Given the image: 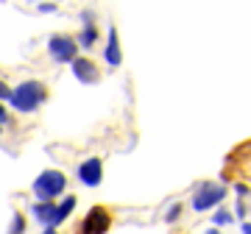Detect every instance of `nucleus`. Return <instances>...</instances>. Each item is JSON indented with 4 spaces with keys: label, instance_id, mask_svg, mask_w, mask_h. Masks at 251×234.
I'll return each mask as SVG.
<instances>
[{
    "label": "nucleus",
    "instance_id": "1",
    "mask_svg": "<svg viewBox=\"0 0 251 234\" xmlns=\"http://www.w3.org/2000/svg\"><path fill=\"white\" fill-rule=\"evenodd\" d=\"M48 100V87L39 78H25L20 81L17 87H11V95H9V103L17 115H34L39 109L45 106Z\"/></svg>",
    "mask_w": 251,
    "mask_h": 234
},
{
    "label": "nucleus",
    "instance_id": "2",
    "mask_svg": "<svg viewBox=\"0 0 251 234\" xmlns=\"http://www.w3.org/2000/svg\"><path fill=\"white\" fill-rule=\"evenodd\" d=\"M75 207H78V198L75 195H64L59 201H34V204H28V215L34 217L39 226H56L59 229L75 212Z\"/></svg>",
    "mask_w": 251,
    "mask_h": 234
},
{
    "label": "nucleus",
    "instance_id": "3",
    "mask_svg": "<svg viewBox=\"0 0 251 234\" xmlns=\"http://www.w3.org/2000/svg\"><path fill=\"white\" fill-rule=\"evenodd\" d=\"M229 195V187L221 184V181H201L196 189H193V198H190V209L204 215V212H212L224 204V198Z\"/></svg>",
    "mask_w": 251,
    "mask_h": 234
},
{
    "label": "nucleus",
    "instance_id": "4",
    "mask_svg": "<svg viewBox=\"0 0 251 234\" xmlns=\"http://www.w3.org/2000/svg\"><path fill=\"white\" fill-rule=\"evenodd\" d=\"M31 189H34V198L36 201H59L64 192H67V176H64L62 170H56V167L42 170L34 179Z\"/></svg>",
    "mask_w": 251,
    "mask_h": 234
},
{
    "label": "nucleus",
    "instance_id": "5",
    "mask_svg": "<svg viewBox=\"0 0 251 234\" xmlns=\"http://www.w3.org/2000/svg\"><path fill=\"white\" fill-rule=\"evenodd\" d=\"M48 56L56 64H70L75 56H81V47L73 34H53L48 39Z\"/></svg>",
    "mask_w": 251,
    "mask_h": 234
},
{
    "label": "nucleus",
    "instance_id": "6",
    "mask_svg": "<svg viewBox=\"0 0 251 234\" xmlns=\"http://www.w3.org/2000/svg\"><path fill=\"white\" fill-rule=\"evenodd\" d=\"M109 229H112V215L106 207H92L78 223V234H109Z\"/></svg>",
    "mask_w": 251,
    "mask_h": 234
},
{
    "label": "nucleus",
    "instance_id": "7",
    "mask_svg": "<svg viewBox=\"0 0 251 234\" xmlns=\"http://www.w3.org/2000/svg\"><path fill=\"white\" fill-rule=\"evenodd\" d=\"M98 39H100V31H98V23H95V11L84 9L81 11V31H78V36H75V42H78V47L87 53V50H92V47L98 45Z\"/></svg>",
    "mask_w": 251,
    "mask_h": 234
},
{
    "label": "nucleus",
    "instance_id": "8",
    "mask_svg": "<svg viewBox=\"0 0 251 234\" xmlns=\"http://www.w3.org/2000/svg\"><path fill=\"white\" fill-rule=\"evenodd\" d=\"M75 176H78V181L84 187H90V189L100 187V181H103V162H100L98 156H90V159H84L78 164Z\"/></svg>",
    "mask_w": 251,
    "mask_h": 234
},
{
    "label": "nucleus",
    "instance_id": "9",
    "mask_svg": "<svg viewBox=\"0 0 251 234\" xmlns=\"http://www.w3.org/2000/svg\"><path fill=\"white\" fill-rule=\"evenodd\" d=\"M70 70H73V78L81 84H98L100 81V67L92 62L90 56H75L70 62Z\"/></svg>",
    "mask_w": 251,
    "mask_h": 234
},
{
    "label": "nucleus",
    "instance_id": "10",
    "mask_svg": "<svg viewBox=\"0 0 251 234\" xmlns=\"http://www.w3.org/2000/svg\"><path fill=\"white\" fill-rule=\"evenodd\" d=\"M103 62L106 67L117 70L120 64H123V45H120V34H117L115 25L106 28V45H103Z\"/></svg>",
    "mask_w": 251,
    "mask_h": 234
},
{
    "label": "nucleus",
    "instance_id": "11",
    "mask_svg": "<svg viewBox=\"0 0 251 234\" xmlns=\"http://www.w3.org/2000/svg\"><path fill=\"white\" fill-rule=\"evenodd\" d=\"M232 220H234V212H229L224 204H221L218 209H212V226H215V229H226Z\"/></svg>",
    "mask_w": 251,
    "mask_h": 234
},
{
    "label": "nucleus",
    "instance_id": "12",
    "mask_svg": "<svg viewBox=\"0 0 251 234\" xmlns=\"http://www.w3.org/2000/svg\"><path fill=\"white\" fill-rule=\"evenodd\" d=\"M6 234H25V215H23V212H11L9 232Z\"/></svg>",
    "mask_w": 251,
    "mask_h": 234
},
{
    "label": "nucleus",
    "instance_id": "13",
    "mask_svg": "<svg viewBox=\"0 0 251 234\" xmlns=\"http://www.w3.org/2000/svg\"><path fill=\"white\" fill-rule=\"evenodd\" d=\"M179 217H181V204H171L168 212H165V223H176Z\"/></svg>",
    "mask_w": 251,
    "mask_h": 234
},
{
    "label": "nucleus",
    "instance_id": "14",
    "mask_svg": "<svg viewBox=\"0 0 251 234\" xmlns=\"http://www.w3.org/2000/svg\"><path fill=\"white\" fill-rule=\"evenodd\" d=\"M234 217H237V220H246V217H249V207H246V201L237 198V204H234Z\"/></svg>",
    "mask_w": 251,
    "mask_h": 234
},
{
    "label": "nucleus",
    "instance_id": "15",
    "mask_svg": "<svg viewBox=\"0 0 251 234\" xmlns=\"http://www.w3.org/2000/svg\"><path fill=\"white\" fill-rule=\"evenodd\" d=\"M36 11H39V14H56V11H59V6L48 0V3H36Z\"/></svg>",
    "mask_w": 251,
    "mask_h": 234
},
{
    "label": "nucleus",
    "instance_id": "16",
    "mask_svg": "<svg viewBox=\"0 0 251 234\" xmlns=\"http://www.w3.org/2000/svg\"><path fill=\"white\" fill-rule=\"evenodd\" d=\"M234 192H237V198H249L251 187H246V184H240V181H237V184H234Z\"/></svg>",
    "mask_w": 251,
    "mask_h": 234
},
{
    "label": "nucleus",
    "instance_id": "17",
    "mask_svg": "<svg viewBox=\"0 0 251 234\" xmlns=\"http://www.w3.org/2000/svg\"><path fill=\"white\" fill-rule=\"evenodd\" d=\"M9 95H11V87H9L6 81H3V78H0V100L6 103V100H9Z\"/></svg>",
    "mask_w": 251,
    "mask_h": 234
},
{
    "label": "nucleus",
    "instance_id": "18",
    "mask_svg": "<svg viewBox=\"0 0 251 234\" xmlns=\"http://www.w3.org/2000/svg\"><path fill=\"white\" fill-rule=\"evenodd\" d=\"M9 120H11V117H9V106H6V103L0 100V126H6Z\"/></svg>",
    "mask_w": 251,
    "mask_h": 234
},
{
    "label": "nucleus",
    "instance_id": "19",
    "mask_svg": "<svg viewBox=\"0 0 251 234\" xmlns=\"http://www.w3.org/2000/svg\"><path fill=\"white\" fill-rule=\"evenodd\" d=\"M240 234H251V220H249V217L240 220Z\"/></svg>",
    "mask_w": 251,
    "mask_h": 234
},
{
    "label": "nucleus",
    "instance_id": "20",
    "mask_svg": "<svg viewBox=\"0 0 251 234\" xmlns=\"http://www.w3.org/2000/svg\"><path fill=\"white\" fill-rule=\"evenodd\" d=\"M39 234H62V232H59L56 226H42V232H39Z\"/></svg>",
    "mask_w": 251,
    "mask_h": 234
},
{
    "label": "nucleus",
    "instance_id": "21",
    "mask_svg": "<svg viewBox=\"0 0 251 234\" xmlns=\"http://www.w3.org/2000/svg\"><path fill=\"white\" fill-rule=\"evenodd\" d=\"M204 234H224V232H221V229H206Z\"/></svg>",
    "mask_w": 251,
    "mask_h": 234
},
{
    "label": "nucleus",
    "instance_id": "22",
    "mask_svg": "<svg viewBox=\"0 0 251 234\" xmlns=\"http://www.w3.org/2000/svg\"><path fill=\"white\" fill-rule=\"evenodd\" d=\"M0 134H3V126H0Z\"/></svg>",
    "mask_w": 251,
    "mask_h": 234
}]
</instances>
